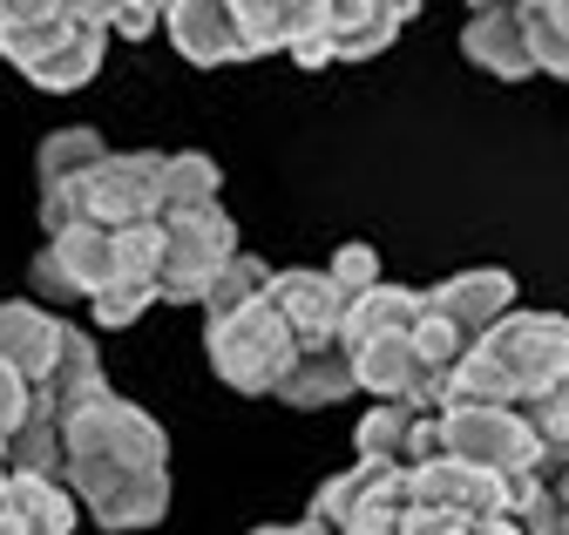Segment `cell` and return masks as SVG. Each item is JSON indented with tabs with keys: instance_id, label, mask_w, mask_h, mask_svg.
I'll use <instances>...</instances> for the list:
<instances>
[{
	"instance_id": "obj_1",
	"label": "cell",
	"mask_w": 569,
	"mask_h": 535,
	"mask_svg": "<svg viewBox=\"0 0 569 535\" xmlns=\"http://www.w3.org/2000/svg\"><path fill=\"white\" fill-rule=\"evenodd\" d=\"M76 508L116 535L157 528L170 515V434L116 386L82 393L61 414V475Z\"/></svg>"
},
{
	"instance_id": "obj_2",
	"label": "cell",
	"mask_w": 569,
	"mask_h": 535,
	"mask_svg": "<svg viewBox=\"0 0 569 535\" xmlns=\"http://www.w3.org/2000/svg\"><path fill=\"white\" fill-rule=\"evenodd\" d=\"M562 373H569V319L562 312H509L435 386V414L441 407H516V414H529Z\"/></svg>"
},
{
	"instance_id": "obj_3",
	"label": "cell",
	"mask_w": 569,
	"mask_h": 535,
	"mask_svg": "<svg viewBox=\"0 0 569 535\" xmlns=\"http://www.w3.org/2000/svg\"><path fill=\"white\" fill-rule=\"evenodd\" d=\"M157 196H163V150H109L76 190L41 196V231H68V224L136 231L157 224Z\"/></svg>"
},
{
	"instance_id": "obj_4",
	"label": "cell",
	"mask_w": 569,
	"mask_h": 535,
	"mask_svg": "<svg viewBox=\"0 0 569 535\" xmlns=\"http://www.w3.org/2000/svg\"><path fill=\"white\" fill-rule=\"evenodd\" d=\"M203 353H210V373L231 393H271V400H278L284 373L299 366V340H292V325L278 319L271 299H251L238 312L203 319Z\"/></svg>"
},
{
	"instance_id": "obj_5",
	"label": "cell",
	"mask_w": 569,
	"mask_h": 535,
	"mask_svg": "<svg viewBox=\"0 0 569 535\" xmlns=\"http://www.w3.org/2000/svg\"><path fill=\"white\" fill-rule=\"evenodd\" d=\"M441 454L448 461H468V467H488L502 482H536L542 475V434L516 414V407H441Z\"/></svg>"
},
{
	"instance_id": "obj_6",
	"label": "cell",
	"mask_w": 569,
	"mask_h": 535,
	"mask_svg": "<svg viewBox=\"0 0 569 535\" xmlns=\"http://www.w3.org/2000/svg\"><path fill=\"white\" fill-rule=\"evenodd\" d=\"M238 258V224L224 211H197V218H170L163 224V272H157V299L163 305H203L210 285L224 279V264Z\"/></svg>"
},
{
	"instance_id": "obj_7",
	"label": "cell",
	"mask_w": 569,
	"mask_h": 535,
	"mask_svg": "<svg viewBox=\"0 0 569 535\" xmlns=\"http://www.w3.org/2000/svg\"><path fill=\"white\" fill-rule=\"evenodd\" d=\"M102 54H109V28L76 14V21H61L48 34H14V41H0V61L8 69H21L34 89L48 95H76L82 82H96L102 69Z\"/></svg>"
},
{
	"instance_id": "obj_8",
	"label": "cell",
	"mask_w": 569,
	"mask_h": 535,
	"mask_svg": "<svg viewBox=\"0 0 569 535\" xmlns=\"http://www.w3.org/2000/svg\"><path fill=\"white\" fill-rule=\"evenodd\" d=\"M536 488V482H529ZM522 482H502L488 467H468V461H427V467H407V502L420 508H448V515H468V522H516L522 502H529Z\"/></svg>"
},
{
	"instance_id": "obj_9",
	"label": "cell",
	"mask_w": 569,
	"mask_h": 535,
	"mask_svg": "<svg viewBox=\"0 0 569 535\" xmlns=\"http://www.w3.org/2000/svg\"><path fill=\"white\" fill-rule=\"evenodd\" d=\"M251 54H292L299 69H332L326 14L332 0H224Z\"/></svg>"
},
{
	"instance_id": "obj_10",
	"label": "cell",
	"mask_w": 569,
	"mask_h": 535,
	"mask_svg": "<svg viewBox=\"0 0 569 535\" xmlns=\"http://www.w3.org/2000/svg\"><path fill=\"white\" fill-rule=\"evenodd\" d=\"M116 272V231H96V224H68V231H48L41 258H34V285L41 299H61V305H96L102 285Z\"/></svg>"
},
{
	"instance_id": "obj_11",
	"label": "cell",
	"mask_w": 569,
	"mask_h": 535,
	"mask_svg": "<svg viewBox=\"0 0 569 535\" xmlns=\"http://www.w3.org/2000/svg\"><path fill=\"white\" fill-rule=\"evenodd\" d=\"M264 299L278 305V319H284V325H292L299 353L339 346V325H346V292L332 285L326 264H278Z\"/></svg>"
},
{
	"instance_id": "obj_12",
	"label": "cell",
	"mask_w": 569,
	"mask_h": 535,
	"mask_svg": "<svg viewBox=\"0 0 569 535\" xmlns=\"http://www.w3.org/2000/svg\"><path fill=\"white\" fill-rule=\"evenodd\" d=\"M427 312H435L461 346H475L516 312V279L502 272V264H475V272H455V279H441L435 292H427Z\"/></svg>"
},
{
	"instance_id": "obj_13",
	"label": "cell",
	"mask_w": 569,
	"mask_h": 535,
	"mask_svg": "<svg viewBox=\"0 0 569 535\" xmlns=\"http://www.w3.org/2000/svg\"><path fill=\"white\" fill-rule=\"evenodd\" d=\"M157 272H163V224H136V231H116V272L102 285V299L89 305L96 325H136L157 299Z\"/></svg>"
},
{
	"instance_id": "obj_14",
	"label": "cell",
	"mask_w": 569,
	"mask_h": 535,
	"mask_svg": "<svg viewBox=\"0 0 569 535\" xmlns=\"http://www.w3.org/2000/svg\"><path fill=\"white\" fill-rule=\"evenodd\" d=\"M163 34H170V48L190 61V69H231V61H251V48H244V34H238L224 0H170Z\"/></svg>"
},
{
	"instance_id": "obj_15",
	"label": "cell",
	"mask_w": 569,
	"mask_h": 535,
	"mask_svg": "<svg viewBox=\"0 0 569 535\" xmlns=\"http://www.w3.org/2000/svg\"><path fill=\"white\" fill-rule=\"evenodd\" d=\"M420 14V0H332L326 14V54L332 61H373L393 48V34Z\"/></svg>"
},
{
	"instance_id": "obj_16",
	"label": "cell",
	"mask_w": 569,
	"mask_h": 535,
	"mask_svg": "<svg viewBox=\"0 0 569 535\" xmlns=\"http://www.w3.org/2000/svg\"><path fill=\"white\" fill-rule=\"evenodd\" d=\"M61 346H68V319H54L48 305H28V299L0 305V366H14L28 386H41L54 373Z\"/></svg>"
},
{
	"instance_id": "obj_17",
	"label": "cell",
	"mask_w": 569,
	"mask_h": 535,
	"mask_svg": "<svg viewBox=\"0 0 569 535\" xmlns=\"http://www.w3.org/2000/svg\"><path fill=\"white\" fill-rule=\"evenodd\" d=\"M461 54L475 61L481 75H495V82H529V75H536V61H529V28H522V8L468 14V28H461Z\"/></svg>"
},
{
	"instance_id": "obj_18",
	"label": "cell",
	"mask_w": 569,
	"mask_h": 535,
	"mask_svg": "<svg viewBox=\"0 0 569 535\" xmlns=\"http://www.w3.org/2000/svg\"><path fill=\"white\" fill-rule=\"evenodd\" d=\"M346 393H360V380H352V360H346V346H319V353H299V366L284 373V386H278V400H284V407H299V414L339 407Z\"/></svg>"
},
{
	"instance_id": "obj_19",
	"label": "cell",
	"mask_w": 569,
	"mask_h": 535,
	"mask_svg": "<svg viewBox=\"0 0 569 535\" xmlns=\"http://www.w3.org/2000/svg\"><path fill=\"white\" fill-rule=\"evenodd\" d=\"M218 190H224V176H218V163H210L203 150H177V157H163L157 224H170V218H197V211H218Z\"/></svg>"
},
{
	"instance_id": "obj_20",
	"label": "cell",
	"mask_w": 569,
	"mask_h": 535,
	"mask_svg": "<svg viewBox=\"0 0 569 535\" xmlns=\"http://www.w3.org/2000/svg\"><path fill=\"white\" fill-rule=\"evenodd\" d=\"M420 305L427 292H407V285H373L367 299L346 305V325H339V346H360V340H380V332H413L420 325Z\"/></svg>"
},
{
	"instance_id": "obj_21",
	"label": "cell",
	"mask_w": 569,
	"mask_h": 535,
	"mask_svg": "<svg viewBox=\"0 0 569 535\" xmlns=\"http://www.w3.org/2000/svg\"><path fill=\"white\" fill-rule=\"evenodd\" d=\"M109 157V143L96 137L89 122H76V129H54V137L41 143V157H34V176H41V196H61V190H76L96 163Z\"/></svg>"
},
{
	"instance_id": "obj_22",
	"label": "cell",
	"mask_w": 569,
	"mask_h": 535,
	"mask_svg": "<svg viewBox=\"0 0 569 535\" xmlns=\"http://www.w3.org/2000/svg\"><path fill=\"white\" fill-rule=\"evenodd\" d=\"M516 522H522V535H569V447H556L542 461V475H536Z\"/></svg>"
},
{
	"instance_id": "obj_23",
	"label": "cell",
	"mask_w": 569,
	"mask_h": 535,
	"mask_svg": "<svg viewBox=\"0 0 569 535\" xmlns=\"http://www.w3.org/2000/svg\"><path fill=\"white\" fill-rule=\"evenodd\" d=\"M271 272H278V264H264V258L238 251V258L224 264V279L210 285V299H203V319H218V312H238V305L264 299V292H271Z\"/></svg>"
},
{
	"instance_id": "obj_24",
	"label": "cell",
	"mask_w": 569,
	"mask_h": 535,
	"mask_svg": "<svg viewBox=\"0 0 569 535\" xmlns=\"http://www.w3.org/2000/svg\"><path fill=\"white\" fill-rule=\"evenodd\" d=\"M516 8H522V0H516ZM522 28H529V61H536V75L569 82V28L549 21L542 8H522Z\"/></svg>"
},
{
	"instance_id": "obj_25",
	"label": "cell",
	"mask_w": 569,
	"mask_h": 535,
	"mask_svg": "<svg viewBox=\"0 0 569 535\" xmlns=\"http://www.w3.org/2000/svg\"><path fill=\"white\" fill-rule=\"evenodd\" d=\"M326 272H332V285H339L346 305H352V299H367V292L380 285V251H373V244H339Z\"/></svg>"
},
{
	"instance_id": "obj_26",
	"label": "cell",
	"mask_w": 569,
	"mask_h": 535,
	"mask_svg": "<svg viewBox=\"0 0 569 535\" xmlns=\"http://www.w3.org/2000/svg\"><path fill=\"white\" fill-rule=\"evenodd\" d=\"M28 414H34V386H28L14 366H0V467H8V454H14V441H21V427H28Z\"/></svg>"
},
{
	"instance_id": "obj_27",
	"label": "cell",
	"mask_w": 569,
	"mask_h": 535,
	"mask_svg": "<svg viewBox=\"0 0 569 535\" xmlns=\"http://www.w3.org/2000/svg\"><path fill=\"white\" fill-rule=\"evenodd\" d=\"M522 421L542 434V447H549V454H556V447H569V373H562V380L536 400V407H529Z\"/></svg>"
},
{
	"instance_id": "obj_28",
	"label": "cell",
	"mask_w": 569,
	"mask_h": 535,
	"mask_svg": "<svg viewBox=\"0 0 569 535\" xmlns=\"http://www.w3.org/2000/svg\"><path fill=\"white\" fill-rule=\"evenodd\" d=\"M163 8H170V0H102L109 34H129V41L157 34V28H163Z\"/></svg>"
},
{
	"instance_id": "obj_29",
	"label": "cell",
	"mask_w": 569,
	"mask_h": 535,
	"mask_svg": "<svg viewBox=\"0 0 569 535\" xmlns=\"http://www.w3.org/2000/svg\"><path fill=\"white\" fill-rule=\"evenodd\" d=\"M488 522H468V515H448V508H420V502H407V522H400V535H481Z\"/></svg>"
},
{
	"instance_id": "obj_30",
	"label": "cell",
	"mask_w": 569,
	"mask_h": 535,
	"mask_svg": "<svg viewBox=\"0 0 569 535\" xmlns=\"http://www.w3.org/2000/svg\"><path fill=\"white\" fill-rule=\"evenodd\" d=\"M251 535H326L319 522H271V528H251Z\"/></svg>"
},
{
	"instance_id": "obj_31",
	"label": "cell",
	"mask_w": 569,
	"mask_h": 535,
	"mask_svg": "<svg viewBox=\"0 0 569 535\" xmlns=\"http://www.w3.org/2000/svg\"><path fill=\"white\" fill-rule=\"evenodd\" d=\"M0 535H34V528H28V522H21L14 508H0Z\"/></svg>"
},
{
	"instance_id": "obj_32",
	"label": "cell",
	"mask_w": 569,
	"mask_h": 535,
	"mask_svg": "<svg viewBox=\"0 0 569 535\" xmlns=\"http://www.w3.org/2000/svg\"><path fill=\"white\" fill-rule=\"evenodd\" d=\"M495 8H516V0H468V14H495Z\"/></svg>"
},
{
	"instance_id": "obj_33",
	"label": "cell",
	"mask_w": 569,
	"mask_h": 535,
	"mask_svg": "<svg viewBox=\"0 0 569 535\" xmlns=\"http://www.w3.org/2000/svg\"><path fill=\"white\" fill-rule=\"evenodd\" d=\"M481 535H522V522H488Z\"/></svg>"
},
{
	"instance_id": "obj_34",
	"label": "cell",
	"mask_w": 569,
	"mask_h": 535,
	"mask_svg": "<svg viewBox=\"0 0 569 535\" xmlns=\"http://www.w3.org/2000/svg\"><path fill=\"white\" fill-rule=\"evenodd\" d=\"M0 508H8V467H0Z\"/></svg>"
},
{
	"instance_id": "obj_35",
	"label": "cell",
	"mask_w": 569,
	"mask_h": 535,
	"mask_svg": "<svg viewBox=\"0 0 569 535\" xmlns=\"http://www.w3.org/2000/svg\"><path fill=\"white\" fill-rule=\"evenodd\" d=\"M522 8H542V0H522Z\"/></svg>"
}]
</instances>
